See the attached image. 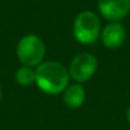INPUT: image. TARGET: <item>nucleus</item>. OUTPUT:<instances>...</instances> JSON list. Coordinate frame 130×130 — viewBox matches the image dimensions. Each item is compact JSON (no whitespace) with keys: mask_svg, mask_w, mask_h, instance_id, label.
Wrapping results in <instances>:
<instances>
[{"mask_svg":"<svg viewBox=\"0 0 130 130\" xmlns=\"http://www.w3.org/2000/svg\"><path fill=\"white\" fill-rule=\"evenodd\" d=\"M37 87L47 94L62 93L69 86V70L57 61H42L35 69Z\"/></svg>","mask_w":130,"mask_h":130,"instance_id":"f257e3e1","label":"nucleus"},{"mask_svg":"<svg viewBox=\"0 0 130 130\" xmlns=\"http://www.w3.org/2000/svg\"><path fill=\"white\" fill-rule=\"evenodd\" d=\"M101 21L93 12L79 13L73 24L74 38L82 45H92L101 36Z\"/></svg>","mask_w":130,"mask_h":130,"instance_id":"f03ea898","label":"nucleus"},{"mask_svg":"<svg viewBox=\"0 0 130 130\" xmlns=\"http://www.w3.org/2000/svg\"><path fill=\"white\" fill-rule=\"evenodd\" d=\"M45 43L36 35H26L17 43V56L26 67H38L45 59Z\"/></svg>","mask_w":130,"mask_h":130,"instance_id":"7ed1b4c3","label":"nucleus"},{"mask_svg":"<svg viewBox=\"0 0 130 130\" xmlns=\"http://www.w3.org/2000/svg\"><path fill=\"white\" fill-rule=\"evenodd\" d=\"M98 61L96 56L91 52H80L74 56L69 65V75L77 83L88 82L96 73Z\"/></svg>","mask_w":130,"mask_h":130,"instance_id":"20e7f679","label":"nucleus"},{"mask_svg":"<svg viewBox=\"0 0 130 130\" xmlns=\"http://www.w3.org/2000/svg\"><path fill=\"white\" fill-rule=\"evenodd\" d=\"M101 15L110 22H120L130 12V0H98Z\"/></svg>","mask_w":130,"mask_h":130,"instance_id":"39448f33","label":"nucleus"},{"mask_svg":"<svg viewBox=\"0 0 130 130\" xmlns=\"http://www.w3.org/2000/svg\"><path fill=\"white\" fill-rule=\"evenodd\" d=\"M125 38H126L125 27L119 22H111L101 31L102 43L107 48H111V50H115L122 46V43L125 42Z\"/></svg>","mask_w":130,"mask_h":130,"instance_id":"423d86ee","label":"nucleus"},{"mask_svg":"<svg viewBox=\"0 0 130 130\" xmlns=\"http://www.w3.org/2000/svg\"><path fill=\"white\" fill-rule=\"evenodd\" d=\"M62 93H64L62 94L64 103L70 108H78L86 101V91H84V87L80 83L68 86L67 89Z\"/></svg>","mask_w":130,"mask_h":130,"instance_id":"0eeeda50","label":"nucleus"},{"mask_svg":"<svg viewBox=\"0 0 130 130\" xmlns=\"http://www.w3.org/2000/svg\"><path fill=\"white\" fill-rule=\"evenodd\" d=\"M15 80H17L18 84H21L23 87L33 84L35 80H36L35 69H32L31 67H26V65L18 68L17 72H15Z\"/></svg>","mask_w":130,"mask_h":130,"instance_id":"6e6552de","label":"nucleus"},{"mask_svg":"<svg viewBox=\"0 0 130 130\" xmlns=\"http://www.w3.org/2000/svg\"><path fill=\"white\" fill-rule=\"evenodd\" d=\"M126 120H127V122L130 124V107H129L127 111H126Z\"/></svg>","mask_w":130,"mask_h":130,"instance_id":"1a4fd4ad","label":"nucleus"},{"mask_svg":"<svg viewBox=\"0 0 130 130\" xmlns=\"http://www.w3.org/2000/svg\"><path fill=\"white\" fill-rule=\"evenodd\" d=\"M2 94L3 93H2V87H0V100H2Z\"/></svg>","mask_w":130,"mask_h":130,"instance_id":"9d476101","label":"nucleus"}]
</instances>
